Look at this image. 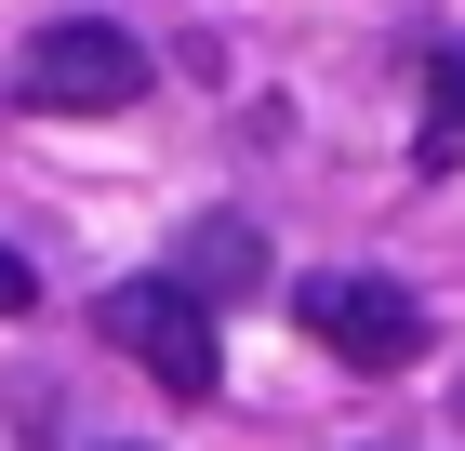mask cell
<instances>
[{"mask_svg": "<svg viewBox=\"0 0 465 451\" xmlns=\"http://www.w3.org/2000/svg\"><path fill=\"white\" fill-rule=\"evenodd\" d=\"M426 173H465V54H439V93H426Z\"/></svg>", "mask_w": 465, "mask_h": 451, "instance_id": "5b68a950", "label": "cell"}, {"mask_svg": "<svg viewBox=\"0 0 465 451\" xmlns=\"http://www.w3.org/2000/svg\"><path fill=\"white\" fill-rule=\"evenodd\" d=\"M452 412H465V385H452Z\"/></svg>", "mask_w": 465, "mask_h": 451, "instance_id": "52a82bcc", "label": "cell"}, {"mask_svg": "<svg viewBox=\"0 0 465 451\" xmlns=\"http://www.w3.org/2000/svg\"><path fill=\"white\" fill-rule=\"evenodd\" d=\"M173 292L186 306H240V292H266V240H252L240 212H200L173 240Z\"/></svg>", "mask_w": 465, "mask_h": 451, "instance_id": "277c9868", "label": "cell"}, {"mask_svg": "<svg viewBox=\"0 0 465 451\" xmlns=\"http://www.w3.org/2000/svg\"><path fill=\"white\" fill-rule=\"evenodd\" d=\"M94 332H107L120 358H146V385H173V398H213L226 358H213V306H186L173 279H120L107 306H94Z\"/></svg>", "mask_w": 465, "mask_h": 451, "instance_id": "3957f363", "label": "cell"}, {"mask_svg": "<svg viewBox=\"0 0 465 451\" xmlns=\"http://www.w3.org/2000/svg\"><path fill=\"white\" fill-rule=\"evenodd\" d=\"M292 319H306L346 372H399V358H426V306H412L399 279H372V266H320L306 292H292Z\"/></svg>", "mask_w": 465, "mask_h": 451, "instance_id": "7a4b0ae2", "label": "cell"}, {"mask_svg": "<svg viewBox=\"0 0 465 451\" xmlns=\"http://www.w3.org/2000/svg\"><path fill=\"white\" fill-rule=\"evenodd\" d=\"M146 93V40L107 27V14H80V27H40L27 67H14V106H40V120H107V106Z\"/></svg>", "mask_w": 465, "mask_h": 451, "instance_id": "6da1fadb", "label": "cell"}, {"mask_svg": "<svg viewBox=\"0 0 465 451\" xmlns=\"http://www.w3.org/2000/svg\"><path fill=\"white\" fill-rule=\"evenodd\" d=\"M27 306H40V279H27V252L0 240V319H27Z\"/></svg>", "mask_w": 465, "mask_h": 451, "instance_id": "8992f818", "label": "cell"}]
</instances>
